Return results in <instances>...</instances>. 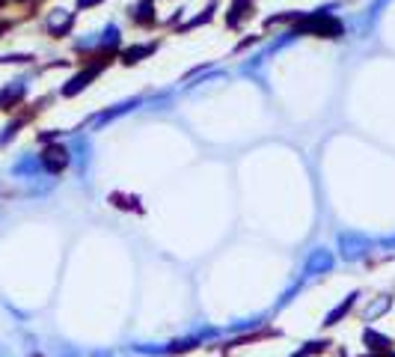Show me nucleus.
Returning a JSON list of instances; mask_svg holds the SVG:
<instances>
[{
    "label": "nucleus",
    "instance_id": "1",
    "mask_svg": "<svg viewBox=\"0 0 395 357\" xmlns=\"http://www.w3.org/2000/svg\"><path fill=\"white\" fill-rule=\"evenodd\" d=\"M294 39H298L300 33H315V36H330V39H339L342 36V21L339 18H333L330 12H324V9H318V12L307 15L303 21L294 27Z\"/></svg>",
    "mask_w": 395,
    "mask_h": 357
},
{
    "label": "nucleus",
    "instance_id": "2",
    "mask_svg": "<svg viewBox=\"0 0 395 357\" xmlns=\"http://www.w3.org/2000/svg\"><path fill=\"white\" fill-rule=\"evenodd\" d=\"M372 247H374V241L360 235V232H342V235H339V250H342L345 262H360L363 256L372 253Z\"/></svg>",
    "mask_w": 395,
    "mask_h": 357
},
{
    "label": "nucleus",
    "instance_id": "3",
    "mask_svg": "<svg viewBox=\"0 0 395 357\" xmlns=\"http://www.w3.org/2000/svg\"><path fill=\"white\" fill-rule=\"evenodd\" d=\"M333 265H336L333 253H330L327 247H315V250H309L307 262H303V277H318V274H327V271H333Z\"/></svg>",
    "mask_w": 395,
    "mask_h": 357
},
{
    "label": "nucleus",
    "instance_id": "4",
    "mask_svg": "<svg viewBox=\"0 0 395 357\" xmlns=\"http://www.w3.org/2000/svg\"><path fill=\"white\" fill-rule=\"evenodd\" d=\"M39 161H42V170H48V173L57 176L71 164V152L66 146H48L39 155Z\"/></svg>",
    "mask_w": 395,
    "mask_h": 357
},
{
    "label": "nucleus",
    "instance_id": "5",
    "mask_svg": "<svg viewBox=\"0 0 395 357\" xmlns=\"http://www.w3.org/2000/svg\"><path fill=\"white\" fill-rule=\"evenodd\" d=\"M71 158H75V164H77V173L80 176H86V167H89V161H93V146H89V140L84 137V134H77L75 140H71Z\"/></svg>",
    "mask_w": 395,
    "mask_h": 357
},
{
    "label": "nucleus",
    "instance_id": "6",
    "mask_svg": "<svg viewBox=\"0 0 395 357\" xmlns=\"http://www.w3.org/2000/svg\"><path fill=\"white\" fill-rule=\"evenodd\" d=\"M98 71H101V66H89V69H84V71H80V75H75V78H71L69 80V84L66 87H62V95H77L80 93V89H86L89 84H93V80L98 78Z\"/></svg>",
    "mask_w": 395,
    "mask_h": 357
},
{
    "label": "nucleus",
    "instance_id": "7",
    "mask_svg": "<svg viewBox=\"0 0 395 357\" xmlns=\"http://www.w3.org/2000/svg\"><path fill=\"white\" fill-rule=\"evenodd\" d=\"M357 298H360V292H351V295H348V298H345L342 303H339V307H336V310H330V312H327V316H324V327H333V325H339V321H342V319L348 316V312H351V310H354V303H357Z\"/></svg>",
    "mask_w": 395,
    "mask_h": 357
},
{
    "label": "nucleus",
    "instance_id": "8",
    "mask_svg": "<svg viewBox=\"0 0 395 357\" xmlns=\"http://www.w3.org/2000/svg\"><path fill=\"white\" fill-rule=\"evenodd\" d=\"M363 343H366V348H369V352H374V354H383V352H390V348H392V339L383 336V334H378V330H372V327L363 330Z\"/></svg>",
    "mask_w": 395,
    "mask_h": 357
},
{
    "label": "nucleus",
    "instance_id": "9",
    "mask_svg": "<svg viewBox=\"0 0 395 357\" xmlns=\"http://www.w3.org/2000/svg\"><path fill=\"white\" fill-rule=\"evenodd\" d=\"M71 21H75V15L69 12V9H53V12L48 15V30L51 33H66Z\"/></svg>",
    "mask_w": 395,
    "mask_h": 357
},
{
    "label": "nucleus",
    "instance_id": "10",
    "mask_svg": "<svg viewBox=\"0 0 395 357\" xmlns=\"http://www.w3.org/2000/svg\"><path fill=\"white\" fill-rule=\"evenodd\" d=\"M12 173L15 176H39L42 173V161L39 155H24L18 164H12Z\"/></svg>",
    "mask_w": 395,
    "mask_h": 357
},
{
    "label": "nucleus",
    "instance_id": "11",
    "mask_svg": "<svg viewBox=\"0 0 395 357\" xmlns=\"http://www.w3.org/2000/svg\"><path fill=\"white\" fill-rule=\"evenodd\" d=\"M134 107H140V98H128V102H122V104H116L113 111H104L101 116H98V128H101V125H107V122H113L116 116H122V113H128V111H134Z\"/></svg>",
    "mask_w": 395,
    "mask_h": 357
},
{
    "label": "nucleus",
    "instance_id": "12",
    "mask_svg": "<svg viewBox=\"0 0 395 357\" xmlns=\"http://www.w3.org/2000/svg\"><path fill=\"white\" fill-rule=\"evenodd\" d=\"M390 303H392V298L390 295H381V301H374V303H369V307H366V319H378L381 312H387L390 310Z\"/></svg>",
    "mask_w": 395,
    "mask_h": 357
},
{
    "label": "nucleus",
    "instance_id": "13",
    "mask_svg": "<svg viewBox=\"0 0 395 357\" xmlns=\"http://www.w3.org/2000/svg\"><path fill=\"white\" fill-rule=\"evenodd\" d=\"M131 352H137V354H146V357H160V354H167V345H152V343H134V345H131Z\"/></svg>",
    "mask_w": 395,
    "mask_h": 357
},
{
    "label": "nucleus",
    "instance_id": "14",
    "mask_svg": "<svg viewBox=\"0 0 395 357\" xmlns=\"http://www.w3.org/2000/svg\"><path fill=\"white\" fill-rule=\"evenodd\" d=\"M98 42H101L104 48H119V27H116V24H107Z\"/></svg>",
    "mask_w": 395,
    "mask_h": 357
},
{
    "label": "nucleus",
    "instance_id": "15",
    "mask_svg": "<svg viewBox=\"0 0 395 357\" xmlns=\"http://www.w3.org/2000/svg\"><path fill=\"white\" fill-rule=\"evenodd\" d=\"M247 6H250V0H232V12H229V24L232 27L241 24V18L247 15Z\"/></svg>",
    "mask_w": 395,
    "mask_h": 357
},
{
    "label": "nucleus",
    "instance_id": "16",
    "mask_svg": "<svg viewBox=\"0 0 395 357\" xmlns=\"http://www.w3.org/2000/svg\"><path fill=\"white\" fill-rule=\"evenodd\" d=\"M152 51H155V45H137V48H128L125 51V62H140L143 57H149Z\"/></svg>",
    "mask_w": 395,
    "mask_h": 357
},
{
    "label": "nucleus",
    "instance_id": "17",
    "mask_svg": "<svg viewBox=\"0 0 395 357\" xmlns=\"http://www.w3.org/2000/svg\"><path fill=\"white\" fill-rule=\"evenodd\" d=\"M24 89H27V87H24V80H15L12 87H6L3 93H0V102H6V104H9V102H15V98H21V95H24Z\"/></svg>",
    "mask_w": 395,
    "mask_h": 357
},
{
    "label": "nucleus",
    "instance_id": "18",
    "mask_svg": "<svg viewBox=\"0 0 395 357\" xmlns=\"http://www.w3.org/2000/svg\"><path fill=\"white\" fill-rule=\"evenodd\" d=\"M131 15H134V18H137V21H143V24H149V21H152V18H155V15H152V0H143V3H137V6H134V9H131Z\"/></svg>",
    "mask_w": 395,
    "mask_h": 357
},
{
    "label": "nucleus",
    "instance_id": "19",
    "mask_svg": "<svg viewBox=\"0 0 395 357\" xmlns=\"http://www.w3.org/2000/svg\"><path fill=\"white\" fill-rule=\"evenodd\" d=\"M256 325H262V316H253V319H241L238 325H232L229 330H232V334H238V330H250V327H256Z\"/></svg>",
    "mask_w": 395,
    "mask_h": 357
},
{
    "label": "nucleus",
    "instance_id": "20",
    "mask_svg": "<svg viewBox=\"0 0 395 357\" xmlns=\"http://www.w3.org/2000/svg\"><path fill=\"white\" fill-rule=\"evenodd\" d=\"M18 128H21V122H9L6 128H3V134H0V146H3V143H9V140L15 137V131H18Z\"/></svg>",
    "mask_w": 395,
    "mask_h": 357
},
{
    "label": "nucleus",
    "instance_id": "21",
    "mask_svg": "<svg viewBox=\"0 0 395 357\" xmlns=\"http://www.w3.org/2000/svg\"><path fill=\"white\" fill-rule=\"evenodd\" d=\"M318 348H321V343H309L307 348H303V352H294L291 357H309L312 352H318Z\"/></svg>",
    "mask_w": 395,
    "mask_h": 357
},
{
    "label": "nucleus",
    "instance_id": "22",
    "mask_svg": "<svg viewBox=\"0 0 395 357\" xmlns=\"http://www.w3.org/2000/svg\"><path fill=\"white\" fill-rule=\"evenodd\" d=\"M98 3H104V0H77V6H98Z\"/></svg>",
    "mask_w": 395,
    "mask_h": 357
},
{
    "label": "nucleus",
    "instance_id": "23",
    "mask_svg": "<svg viewBox=\"0 0 395 357\" xmlns=\"http://www.w3.org/2000/svg\"><path fill=\"white\" fill-rule=\"evenodd\" d=\"M381 247H395V235H392V238H383V241H381Z\"/></svg>",
    "mask_w": 395,
    "mask_h": 357
},
{
    "label": "nucleus",
    "instance_id": "24",
    "mask_svg": "<svg viewBox=\"0 0 395 357\" xmlns=\"http://www.w3.org/2000/svg\"><path fill=\"white\" fill-rule=\"evenodd\" d=\"M93 357H116V352H95Z\"/></svg>",
    "mask_w": 395,
    "mask_h": 357
},
{
    "label": "nucleus",
    "instance_id": "25",
    "mask_svg": "<svg viewBox=\"0 0 395 357\" xmlns=\"http://www.w3.org/2000/svg\"><path fill=\"white\" fill-rule=\"evenodd\" d=\"M3 33H6V24H3V21H0V36H3Z\"/></svg>",
    "mask_w": 395,
    "mask_h": 357
},
{
    "label": "nucleus",
    "instance_id": "26",
    "mask_svg": "<svg viewBox=\"0 0 395 357\" xmlns=\"http://www.w3.org/2000/svg\"><path fill=\"white\" fill-rule=\"evenodd\" d=\"M387 357H395V354H387Z\"/></svg>",
    "mask_w": 395,
    "mask_h": 357
}]
</instances>
